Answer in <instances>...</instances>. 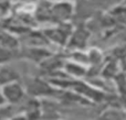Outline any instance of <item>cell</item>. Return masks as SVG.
Segmentation results:
<instances>
[{
  "label": "cell",
  "instance_id": "obj_5",
  "mask_svg": "<svg viewBox=\"0 0 126 120\" xmlns=\"http://www.w3.org/2000/svg\"><path fill=\"white\" fill-rule=\"evenodd\" d=\"M12 114H13V109L11 104H4V105L0 106V120L12 118V116H11Z\"/></svg>",
  "mask_w": 126,
  "mask_h": 120
},
{
  "label": "cell",
  "instance_id": "obj_1",
  "mask_svg": "<svg viewBox=\"0 0 126 120\" xmlns=\"http://www.w3.org/2000/svg\"><path fill=\"white\" fill-rule=\"evenodd\" d=\"M1 93L3 96L4 100L7 104H11V105H16V104L20 103L22 98L24 97V89L22 85L17 81H12L7 83L1 88Z\"/></svg>",
  "mask_w": 126,
  "mask_h": 120
},
{
  "label": "cell",
  "instance_id": "obj_2",
  "mask_svg": "<svg viewBox=\"0 0 126 120\" xmlns=\"http://www.w3.org/2000/svg\"><path fill=\"white\" fill-rule=\"evenodd\" d=\"M19 75L11 67H0V88L7 83L17 81Z\"/></svg>",
  "mask_w": 126,
  "mask_h": 120
},
{
  "label": "cell",
  "instance_id": "obj_4",
  "mask_svg": "<svg viewBox=\"0 0 126 120\" xmlns=\"http://www.w3.org/2000/svg\"><path fill=\"white\" fill-rule=\"evenodd\" d=\"M15 51L16 50H11V48L0 45V64L11 61L15 56Z\"/></svg>",
  "mask_w": 126,
  "mask_h": 120
},
{
  "label": "cell",
  "instance_id": "obj_6",
  "mask_svg": "<svg viewBox=\"0 0 126 120\" xmlns=\"http://www.w3.org/2000/svg\"><path fill=\"white\" fill-rule=\"evenodd\" d=\"M4 104H7V103H6V100H4L3 96H2L1 89H0V106H1V105H4Z\"/></svg>",
  "mask_w": 126,
  "mask_h": 120
},
{
  "label": "cell",
  "instance_id": "obj_3",
  "mask_svg": "<svg viewBox=\"0 0 126 120\" xmlns=\"http://www.w3.org/2000/svg\"><path fill=\"white\" fill-rule=\"evenodd\" d=\"M0 45L11 48V50H16L18 46V42L16 39H13L12 35L8 34V33H1L0 34Z\"/></svg>",
  "mask_w": 126,
  "mask_h": 120
}]
</instances>
